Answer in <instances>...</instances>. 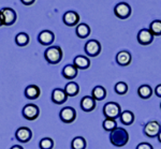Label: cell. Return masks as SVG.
Here are the masks:
<instances>
[{"mask_svg": "<svg viewBox=\"0 0 161 149\" xmlns=\"http://www.w3.org/2000/svg\"><path fill=\"white\" fill-rule=\"evenodd\" d=\"M64 25L69 26V27H73V26H77L80 22V15L74 11H68L64 14L62 17Z\"/></svg>", "mask_w": 161, "mask_h": 149, "instance_id": "7c38bea8", "label": "cell"}, {"mask_svg": "<svg viewBox=\"0 0 161 149\" xmlns=\"http://www.w3.org/2000/svg\"><path fill=\"white\" fill-rule=\"evenodd\" d=\"M11 149H24L22 147V146H19V145H15V146H13V147Z\"/></svg>", "mask_w": 161, "mask_h": 149, "instance_id": "e575fe53", "label": "cell"}, {"mask_svg": "<svg viewBox=\"0 0 161 149\" xmlns=\"http://www.w3.org/2000/svg\"><path fill=\"white\" fill-rule=\"evenodd\" d=\"M103 114H104L105 118L110 119H116L120 116L121 108L120 105L116 102H108L103 108Z\"/></svg>", "mask_w": 161, "mask_h": 149, "instance_id": "3957f363", "label": "cell"}, {"mask_svg": "<svg viewBox=\"0 0 161 149\" xmlns=\"http://www.w3.org/2000/svg\"><path fill=\"white\" fill-rule=\"evenodd\" d=\"M160 131H161V125L159 122L156 121V120L147 122L146 125L144 127V133H145V135L148 137L158 136Z\"/></svg>", "mask_w": 161, "mask_h": 149, "instance_id": "9c48e42d", "label": "cell"}, {"mask_svg": "<svg viewBox=\"0 0 161 149\" xmlns=\"http://www.w3.org/2000/svg\"><path fill=\"white\" fill-rule=\"evenodd\" d=\"M41 90L37 85H29L25 89V97L29 100H36L40 97Z\"/></svg>", "mask_w": 161, "mask_h": 149, "instance_id": "e0dca14e", "label": "cell"}, {"mask_svg": "<svg viewBox=\"0 0 161 149\" xmlns=\"http://www.w3.org/2000/svg\"><path fill=\"white\" fill-rule=\"evenodd\" d=\"M3 26V19H2V15H1V12H0V27Z\"/></svg>", "mask_w": 161, "mask_h": 149, "instance_id": "836d02e7", "label": "cell"}, {"mask_svg": "<svg viewBox=\"0 0 161 149\" xmlns=\"http://www.w3.org/2000/svg\"><path fill=\"white\" fill-rule=\"evenodd\" d=\"M160 108H161V104H160Z\"/></svg>", "mask_w": 161, "mask_h": 149, "instance_id": "8d00e7d4", "label": "cell"}, {"mask_svg": "<svg viewBox=\"0 0 161 149\" xmlns=\"http://www.w3.org/2000/svg\"><path fill=\"white\" fill-rule=\"evenodd\" d=\"M110 142L115 147H123L129 142V133L126 129L117 127L110 133Z\"/></svg>", "mask_w": 161, "mask_h": 149, "instance_id": "6da1fadb", "label": "cell"}, {"mask_svg": "<svg viewBox=\"0 0 161 149\" xmlns=\"http://www.w3.org/2000/svg\"><path fill=\"white\" fill-rule=\"evenodd\" d=\"M39 146H40L41 149H53L54 142H53V140L50 137H44L40 141Z\"/></svg>", "mask_w": 161, "mask_h": 149, "instance_id": "f1b7e54d", "label": "cell"}, {"mask_svg": "<svg viewBox=\"0 0 161 149\" xmlns=\"http://www.w3.org/2000/svg\"><path fill=\"white\" fill-rule=\"evenodd\" d=\"M119 119H120L121 124H124L125 125H130L134 121V114L131 111H124L121 112Z\"/></svg>", "mask_w": 161, "mask_h": 149, "instance_id": "44dd1931", "label": "cell"}, {"mask_svg": "<svg viewBox=\"0 0 161 149\" xmlns=\"http://www.w3.org/2000/svg\"><path fill=\"white\" fill-rule=\"evenodd\" d=\"M73 64L77 68V69L86 70L90 66V60L88 59L86 56H82V55H79V56H76L74 58Z\"/></svg>", "mask_w": 161, "mask_h": 149, "instance_id": "ac0fdd59", "label": "cell"}, {"mask_svg": "<svg viewBox=\"0 0 161 149\" xmlns=\"http://www.w3.org/2000/svg\"><path fill=\"white\" fill-rule=\"evenodd\" d=\"M85 53L90 57H97L101 53V44L97 40H89L85 44Z\"/></svg>", "mask_w": 161, "mask_h": 149, "instance_id": "52a82bcc", "label": "cell"}, {"mask_svg": "<svg viewBox=\"0 0 161 149\" xmlns=\"http://www.w3.org/2000/svg\"><path fill=\"white\" fill-rule=\"evenodd\" d=\"M128 91V85L125 82H118L115 85V92L117 95H126Z\"/></svg>", "mask_w": 161, "mask_h": 149, "instance_id": "f546056e", "label": "cell"}, {"mask_svg": "<svg viewBox=\"0 0 161 149\" xmlns=\"http://www.w3.org/2000/svg\"><path fill=\"white\" fill-rule=\"evenodd\" d=\"M72 149H85L86 148V141L82 136H76L71 142Z\"/></svg>", "mask_w": 161, "mask_h": 149, "instance_id": "d4e9b609", "label": "cell"}, {"mask_svg": "<svg viewBox=\"0 0 161 149\" xmlns=\"http://www.w3.org/2000/svg\"><path fill=\"white\" fill-rule=\"evenodd\" d=\"M59 117H60L61 121L64 122V124H71L76 119V112L71 106H67V108H64L60 111Z\"/></svg>", "mask_w": 161, "mask_h": 149, "instance_id": "5b68a950", "label": "cell"}, {"mask_svg": "<svg viewBox=\"0 0 161 149\" xmlns=\"http://www.w3.org/2000/svg\"><path fill=\"white\" fill-rule=\"evenodd\" d=\"M0 12H1L4 26H11L16 22V12L11 8H3L2 10H0Z\"/></svg>", "mask_w": 161, "mask_h": 149, "instance_id": "8992f818", "label": "cell"}, {"mask_svg": "<svg viewBox=\"0 0 161 149\" xmlns=\"http://www.w3.org/2000/svg\"><path fill=\"white\" fill-rule=\"evenodd\" d=\"M155 93L157 97H159V98H161V84L160 85H158L157 87L155 88Z\"/></svg>", "mask_w": 161, "mask_h": 149, "instance_id": "1f68e13d", "label": "cell"}, {"mask_svg": "<svg viewBox=\"0 0 161 149\" xmlns=\"http://www.w3.org/2000/svg\"><path fill=\"white\" fill-rule=\"evenodd\" d=\"M77 70L79 69L74 64H67V66H64V70H62V75L67 80H73L77 75Z\"/></svg>", "mask_w": 161, "mask_h": 149, "instance_id": "d6986e66", "label": "cell"}, {"mask_svg": "<svg viewBox=\"0 0 161 149\" xmlns=\"http://www.w3.org/2000/svg\"><path fill=\"white\" fill-rule=\"evenodd\" d=\"M80 108L84 112H92L96 108V100L92 96H86L80 100Z\"/></svg>", "mask_w": 161, "mask_h": 149, "instance_id": "9a60e30c", "label": "cell"}, {"mask_svg": "<svg viewBox=\"0 0 161 149\" xmlns=\"http://www.w3.org/2000/svg\"><path fill=\"white\" fill-rule=\"evenodd\" d=\"M158 141H159V143H161V131L159 132V134H158Z\"/></svg>", "mask_w": 161, "mask_h": 149, "instance_id": "d590c367", "label": "cell"}, {"mask_svg": "<svg viewBox=\"0 0 161 149\" xmlns=\"http://www.w3.org/2000/svg\"><path fill=\"white\" fill-rule=\"evenodd\" d=\"M102 127L105 131L112 132L113 130H115L117 128V122L115 119H110V118H105L102 122Z\"/></svg>", "mask_w": 161, "mask_h": 149, "instance_id": "4316f807", "label": "cell"}, {"mask_svg": "<svg viewBox=\"0 0 161 149\" xmlns=\"http://www.w3.org/2000/svg\"><path fill=\"white\" fill-rule=\"evenodd\" d=\"M137 93H139L140 98L146 100V99H149L150 97H152L153 89L149 85H142V86H140L139 89H137Z\"/></svg>", "mask_w": 161, "mask_h": 149, "instance_id": "cb8c5ba5", "label": "cell"}, {"mask_svg": "<svg viewBox=\"0 0 161 149\" xmlns=\"http://www.w3.org/2000/svg\"><path fill=\"white\" fill-rule=\"evenodd\" d=\"M154 41V35L149 29H141L137 33V42L141 45H149Z\"/></svg>", "mask_w": 161, "mask_h": 149, "instance_id": "30bf717a", "label": "cell"}, {"mask_svg": "<svg viewBox=\"0 0 161 149\" xmlns=\"http://www.w3.org/2000/svg\"><path fill=\"white\" fill-rule=\"evenodd\" d=\"M68 96H67L64 89H60V88H56L52 92V101L55 104H62L67 101Z\"/></svg>", "mask_w": 161, "mask_h": 149, "instance_id": "4fadbf2b", "label": "cell"}, {"mask_svg": "<svg viewBox=\"0 0 161 149\" xmlns=\"http://www.w3.org/2000/svg\"><path fill=\"white\" fill-rule=\"evenodd\" d=\"M15 43L19 46H26L29 43V36L26 32H19L15 36Z\"/></svg>", "mask_w": 161, "mask_h": 149, "instance_id": "484cf974", "label": "cell"}, {"mask_svg": "<svg viewBox=\"0 0 161 149\" xmlns=\"http://www.w3.org/2000/svg\"><path fill=\"white\" fill-rule=\"evenodd\" d=\"M136 149H154V148H153V146L149 143H140L136 146Z\"/></svg>", "mask_w": 161, "mask_h": 149, "instance_id": "4dcf8cb0", "label": "cell"}, {"mask_svg": "<svg viewBox=\"0 0 161 149\" xmlns=\"http://www.w3.org/2000/svg\"><path fill=\"white\" fill-rule=\"evenodd\" d=\"M116 62L121 67H127L131 62V54L128 51H120L116 55Z\"/></svg>", "mask_w": 161, "mask_h": 149, "instance_id": "2e32d148", "label": "cell"}, {"mask_svg": "<svg viewBox=\"0 0 161 149\" xmlns=\"http://www.w3.org/2000/svg\"><path fill=\"white\" fill-rule=\"evenodd\" d=\"M92 97L96 101H102L106 97V90L102 86H96L92 91Z\"/></svg>", "mask_w": 161, "mask_h": 149, "instance_id": "ffe728a7", "label": "cell"}, {"mask_svg": "<svg viewBox=\"0 0 161 149\" xmlns=\"http://www.w3.org/2000/svg\"><path fill=\"white\" fill-rule=\"evenodd\" d=\"M40 115V109L35 104H27L23 108V116L27 120H36Z\"/></svg>", "mask_w": 161, "mask_h": 149, "instance_id": "ba28073f", "label": "cell"}, {"mask_svg": "<svg viewBox=\"0 0 161 149\" xmlns=\"http://www.w3.org/2000/svg\"><path fill=\"white\" fill-rule=\"evenodd\" d=\"M149 30H150V32L154 35V36H161V20L157 19V20H154V22L150 23Z\"/></svg>", "mask_w": 161, "mask_h": 149, "instance_id": "83f0119b", "label": "cell"}, {"mask_svg": "<svg viewBox=\"0 0 161 149\" xmlns=\"http://www.w3.org/2000/svg\"><path fill=\"white\" fill-rule=\"evenodd\" d=\"M15 136H16V140L19 141L20 143H27L31 140L32 132H31V130L29 128L20 127L16 130V132H15Z\"/></svg>", "mask_w": 161, "mask_h": 149, "instance_id": "8fae6325", "label": "cell"}, {"mask_svg": "<svg viewBox=\"0 0 161 149\" xmlns=\"http://www.w3.org/2000/svg\"><path fill=\"white\" fill-rule=\"evenodd\" d=\"M90 35V27L87 24H79L76 26V36L80 39H85Z\"/></svg>", "mask_w": 161, "mask_h": 149, "instance_id": "7402d4cb", "label": "cell"}, {"mask_svg": "<svg viewBox=\"0 0 161 149\" xmlns=\"http://www.w3.org/2000/svg\"><path fill=\"white\" fill-rule=\"evenodd\" d=\"M54 39H55V36H54V33L51 30L41 31L40 35L38 36V40L42 45H51L54 42Z\"/></svg>", "mask_w": 161, "mask_h": 149, "instance_id": "5bb4252c", "label": "cell"}, {"mask_svg": "<svg viewBox=\"0 0 161 149\" xmlns=\"http://www.w3.org/2000/svg\"><path fill=\"white\" fill-rule=\"evenodd\" d=\"M64 91H66V93L68 97H75V96L79 95L80 87L76 83L70 82L69 84H67L66 87H64Z\"/></svg>", "mask_w": 161, "mask_h": 149, "instance_id": "603a6c76", "label": "cell"}, {"mask_svg": "<svg viewBox=\"0 0 161 149\" xmlns=\"http://www.w3.org/2000/svg\"><path fill=\"white\" fill-rule=\"evenodd\" d=\"M44 58L51 64L59 63L62 59V51L59 46H51L44 52Z\"/></svg>", "mask_w": 161, "mask_h": 149, "instance_id": "7a4b0ae2", "label": "cell"}, {"mask_svg": "<svg viewBox=\"0 0 161 149\" xmlns=\"http://www.w3.org/2000/svg\"><path fill=\"white\" fill-rule=\"evenodd\" d=\"M114 13L118 18L120 19H126L130 16L131 14V8L126 2H119L114 8Z\"/></svg>", "mask_w": 161, "mask_h": 149, "instance_id": "277c9868", "label": "cell"}, {"mask_svg": "<svg viewBox=\"0 0 161 149\" xmlns=\"http://www.w3.org/2000/svg\"><path fill=\"white\" fill-rule=\"evenodd\" d=\"M20 1H22V3H24L25 6H30V4H32L36 0H20Z\"/></svg>", "mask_w": 161, "mask_h": 149, "instance_id": "d6a6232c", "label": "cell"}]
</instances>
